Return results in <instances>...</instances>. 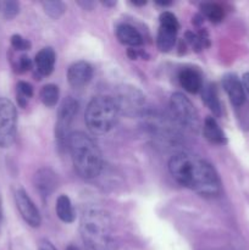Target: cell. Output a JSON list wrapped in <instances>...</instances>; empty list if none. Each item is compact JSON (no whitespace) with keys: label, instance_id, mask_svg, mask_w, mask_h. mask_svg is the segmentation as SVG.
<instances>
[{"label":"cell","instance_id":"obj_13","mask_svg":"<svg viewBox=\"0 0 249 250\" xmlns=\"http://www.w3.org/2000/svg\"><path fill=\"white\" fill-rule=\"evenodd\" d=\"M56 55L55 51L50 46L43 48L34 59V63H36V68L41 76H49L54 71L55 67Z\"/></svg>","mask_w":249,"mask_h":250},{"label":"cell","instance_id":"obj_34","mask_svg":"<svg viewBox=\"0 0 249 250\" xmlns=\"http://www.w3.org/2000/svg\"><path fill=\"white\" fill-rule=\"evenodd\" d=\"M66 250H80V249H78V247L73 246V244H70V246H68L67 248H66Z\"/></svg>","mask_w":249,"mask_h":250},{"label":"cell","instance_id":"obj_6","mask_svg":"<svg viewBox=\"0 0 249 250\" xmlns=\"http://www.w3.org/2000/svg\"><path fill=\"white\" fill-rule=\"evenodd\" d=\"M17 129V111L14 103L0 98V148H9L15 141Z\"/></svg>","mask_w":249,"mask_h":250},{"label":"cell","instance_id":"obj_21","mask_svg":"<svg viewBox=\"0 0 249 250\" xmlns=\"http://www.w3.org/2000/svg\"><path fill=\"white\" fill-rule=\"evenodd\" d=\"M59 97H60V92H59V87L55 84H46L39 92V98L41 102L45 105L46 107H54L59 102Z\"/></svg>","mask_w":249,"mask_h":250},{"label":"cell","instance_id":"obj_29","mask_svg":"<svg viewBox=\"0 0 249 250\" xmlns=\"http://www.w3.org/2000/svg\"><path fill=\"white\" fill-rule=\"evenodd\" d=\"M198 36H199L200 41H202L203 43V46L204 48H208V46H210V39H209V34H208V32L205 31L204 28H202L199 31V33H198Z\"/></svg>","mask_w":249,"mask_h":250},{"label":"cell","instance_id":"obj_37","mask_svg":"<svg viewBox=\"0 0 249 250\" xmlns=\"http://www.w3.org/2000/svg\"><path fill=\"white\" fill-rule=\"evenodd\" d=\"M0 9H1V2H0Z\"/></svg>","mask_w":249,"mask_h":250},{"label":"cell","instance_id":"obj_17","mask_svg":"<svg viewBox=\"0 0 249 250\" xmlns=\"http://www.w3.org/2000/svg\"><path fill=\"white\" fill-rule=\"evenodd\" d=\"M202 89V99L204 104L207 105V107H209V110L212 112L214 116L219 117L221 115V104H220L219 95H217V89L215 84L209 83L205 87H203Z\"/></svg>","mask_w":249,"mask_h":250},{"label":"cell","instance_id":"obj_24","mask_svg":"<svg viewBox=\"0 0 249 250\" xmlns=\"http://www.w3.org/2000/svg\"><path fill=\"white\" fill-rule=\"evenodd\" d=\"M1 11L4 17L7 20H12L17 16L20 11V5L17 1H4L1 2Z\"/></svg>","mask_w":249,"mask_h":250},{"label":"cell","instance_id":"obj_14","mask_svg":"<svg viewBox=\"0 0 249 250\" xmlns=\"http://www.w3.org/2000/svg\"><path fill=\"white\" fill-rule=\"evenodd\" d=\"M178 81L183 89L192 94H195L203 88L202 75L194 68H185L181 71L178 75Z\"/></svg>","mask_w":249,"mask_h":250},{"label":"cell","instance_id":"obj_15","mask_svg":"<svg viewBox=\"0 0 249 250\" xmlns=\"http://www.w3.org/2000/svg\"><path fill=\"white\" fill-rule=\"evenodd\" d=\"M203 134L205 139L214 144H225L227 142L226 134L219 126L216 120L211 116H208L203 124Z\"/></svg>","mask_w":249,"mask_h":250},{"label":"cell","instance_id":"obj_12","mask_svg":"<svg viewBox=\"0 0 249 250\" xmlns=\"http://www.w3.org/2000/svg\"><path fill=\"white\" fill-rule=\"evenodd\" d=\"M116 100L120 110H124L127 114H133L143 105V95L136 88H122L119 98Z\"/></svg>","mask_w":249,"mask_h":250},{"label":"cell","instance_id":"obj_30","mask_svg":"<svg viewBox=\"0 0 249 250\" xmlns=\"http://www.w3.org/2000/svg\"><path fill=\"white\" fill-rule=\"evenodd\" d=\"M39 250H56V248L50 243V242L43 239V241L39 242Z\"/></svg>","mask_w":249,"mask_h":250},{"label":"cell","instance_id":"obj_16","mask_svg":"<svg viewBox=\"0 0 249 250\" xmlns=\"http://www.w3.org/2000/svg\"><path fill=\"white\" fill-rule=\"evenodd\" d=\"M116 37L122 44L128 46H139L143 44V37L133 26L127 23L119 24L116 28Z\"/></svg>","mask_w":249,"mask_h":250},{"label":"cell","instance_id":"obj_11","mask_svg":"<svg viewBox=\"0 0 249 250\" xmlns=\"http://www.w3.org/2000/svg\"><path fill=\"white\" fill-rule=\"evenodd\" d=\"M222 87L228 95L229 102L236 107L242 106L246 102V93L239 78L233 73H227L222 78Z\"/></svg>","mask_w":249,"mask_h":250},{"label":"cell","instance_id":"obj_18","mask_svg":"<svg viewBox=\"0 0 249 250\" xmlns=\"http://www.w3.org/2000/svg\"><path fill=\"white\" fill-rule=\"evenodd\" d=\"M56 215L59 219L65 224H72L75 221V210H73L72 203L67 195L62 194L56 200Z\"/></svg>","mask_w":249,"mask_h":250},{"label":"cell","instance_id":"obj_26","mask_svg":"<svg viewBox=\"0 0 249 250\" xmlns=\"http://www.w3.org/2000/svg\"><path fill=\"white\" fill-rule=\"evenodd\" d=\"M185 39L186 42L192 46L193 50H194L195 53H199V51H202V49L204 48V46H203L202 41H200L199 36H198L197 33H193V32L187 31L185 34Z\"/></svg>","mask_w":249,"mask_h":250},{"label":"cell","instance_id":"obj_9","mask_svg":"<svg viewBox=\"0 0 249 250\" xmlns=\"http://www.w3.org/2000/svg\"><path fill=\"white\" fill-rule=\"evenodd\" d=\"M93 77V67L87 61L73 62L67 70V81L70 85L76 89L83 88L90 82Z\"/></svg>","mask_w":249,"mask_h":250},{"label":"cell","instance_id":"obj_2","mask_svg":"<svg viewBox=\"0 0 249 250\" xmlns=\"http://www.w3.org/2000/svg\"><path fill=\"white\" fill-rule=\"evenodd\" d=\"M80 231L87 250H116L111 217L104 210H87L81 220Z\"/></svg>","mask_w":249,"mask_h":250},{"label":"cell","instance_id":"obj_27","mask_svg":"<svg viewBox=\"0 0 249 250\" xmlns=\"http://www.w3.org/2000/svg\"><path fill=\"white\" fill-rule=\"evenodd\" d=\"M11 45L12 48L20 51L29 50V49H31V43H29L28 39L23 38V37L20 36V34H14V36L11 37Z\"/></svg>","mask_w":249,"mask_h":250},{"label":"cell","instance_id":"obj_8","mask_svg":"<svg viewBox=\"0 0 249 250\" xmlns=\"http://www.w3.org/2000/svg\"><path fill=\"white\" fill-rule=\"evenodd\" d=\"M15 203H16L17 210H19L20 215L24 220V222L31 227H34V229L39 227L42 222L41 214H39L38 208L36 207L33 200L29 198L26 190L20 188L15 192Z\"/></svg>","mask_w":249,"mask_h":250},{"label":"cell","instance_id":"obj_1","mask_svg":"<svg viewBox=\"0 0 249 250\" xmlns=\"http://www.w3.org/2000/svg\"><path fill=\"white\" fill-rule=\"evenodd\" d=\"M168 171L181 186L203 197H216L221 190V181L214 166L192 153H178L168 161Z\"/></svg>","mask_w":249,"mask_h":250},{"label":"cell","instance_id":"obj_32","mask_svg":"<svg viewBox=\"0 0 249 250\" xmlns=\"http://www.w3.org/2000/svg\"><path fill=\"white\" fill-rule=\"evenodd\" d=\"M242 84H243V88L248 92L249 94V72L244 73L243 75V78H242Z\"/></svg>","mask_w":249,"mask_h":250},{"label":"cell","instance_id":"obj_5","mask_svg":"<svg viewBox=\"0 0 249 250\" xmlns=\"http://www.w3.org/2000/svg\"><path fill=\"white\" fill-rule=\"evenodd\" d=\"M170 107L176 121L190 132L198 133L202 128L199 114L194 105L182 93H173L170 99Z\"/></svg>","mask_w":249,"mask_h":250},{"label":"cell","instance_id":"obj_20","mask_svg":"<svg viewBox=\"0 0 249 250\" xmlns=\"http://www.w3.org/2000/svg\"><path fill=\"white\" fill-rule=\"evenodd\" d=\"M200 11L212 23H219L225 16L224 7L216 2H204L200 5Z\"/></svg>","mask_w":249,"mask_h":250},{"label":"cell","instance_id":"obj_4","mask_svg":"<svg viewBox=\"0 0 249 250\" xmlns=\"http://www.w3.org/2000/svg\"><path fill=\"white\" fill-rule=\"evenodd\" d=\"M119 105L109 95H97L85 109V125L93 134L103 136L115 126L119 116Z\"/></svg>","mask_w":249,"mask_h":250},{"label":"cell","instance_id":"obj_23","mask_svg":"<svg viewBox=\"0 0 249 250\" xmlns=\"http://www.w3.org/2000/svg\"><path fill=\"white\" fill-rule=\"evenodd\" d=\"M42 5H43L45 14H48L53 19H59L66 11L65 4L62 1H58V0L56 1H44Z\"/></svg>","mask_w":249,"mask_h":250},{"label":"cell","instance_id":"obj_35","mask_svg":"<svg viewBox=\"0 0 249 250\" xmlns=\"http://www.w3.org/2000/svg\"><path fill=\"white\" fill-rule=\"evenodd\" d=\"M158 4H159V5H163V6H165V5H170L171 2H166V1H159Z\"/></svg>","mask_w":249,"mask_h":250},{"label":"cell","instance_id":"obj_25","mask_svg":"<svg viewBox=\"0 0 249 250\" xmlns=\"http://www.w3.org/2000/svg\"><path fill=\"white\" fill-rule=\"evenodd\" d=\"M160 26L167 27V28L175 29V31L180 29V23H178L176 16L168 11H164L160 15Z\"/></svg>","mask_w":249,"mask_h":250},{"label":"cell","instance_id":"obj_22","mask_svg":"<svg viewBox=\"0 0 249 250\" xmlns=\"http://www.w3.org/2000/svg\"><path fill=\"white\" fill-rule=\"evenodd\" d=\"M16 90L19 104L21 106H26L29 98L33 97V87L29 83L24 82V81H20L16 85Z\"/></svg>","mask_w":249,"mask_h":250},{"label":"cell","instance_id":"obj_33","mask_svg":"<svg viewBox=\"0 0 249 250\" xmlns=\"http://www.w3.org/2000/svg\"><path fill=\"white\" fill-rule=\"evenodd\" d=\"M78 4H80L81 6L84 7V9H92V6H93V2H88V1H85V2H78Z\"/></svg>","mask_w":249,"mask_h":250},{"label":"cell","instance_id":"obj_28","mask_svg":"<svg viewBox=\"0 0 249 250\" xmlns=\"http://www.w3.org/2000/svg\"><path fill=\"white\" fill-rule=\"evenodd\" d=\"M32 66H33V63H32L31 59H29L27 55H22V56H20L19 61H17L16 70L21 73L27 72V71L31 70Z\"/></svg>","mask_w":249,"mask_h":250},{"label":"cell","instance_id":"obj_31","mask_svg":"<svg viewBox=\"0 0 249 250\" xmlns=\"http://www.w3.org/2000/svg\"><path fill=\"white\" fill-rule=\"evenodd\" d=\"M127 55H128L132 60H134V59L138 58L139 55H143V53L138 51L137 49H128V51H127Z\"/></svg>","mask_w":249,"mask_h":250},{"label":"cell","instance_id":"obj_3","mask_svg":"<svg viewBox=\"0 0 249 250\" xmlns=\"http://www.w3.org/2000/svg\"><path fill=\"white\" fill-rule=\"evenodd\" d=\"M67 146L78 175L85 180L98 177L102 172L103 158L93 139L82 132H75L71 133Z\"/></svg>","mask_w":249,"mask_h":250},{"label":"cell","instance_id":"obj_7","mask_svg":"<svg viewBox=\"0 0 249 250\" xmlns=\"http://www.w3.org/2000/svg\"><path fill=\"white\" fill-rule=\"evenodd\" d=\"M77 111L78 103L71 97L63 99L59 106L58 120L55 125V137L60 146H63L65 143L68 144V139L71 136L70 129Z\"/></svg>","mask_w":249,"mask_h":250},{"label":"cell","instance_id":"obj_10","mask_svg":"<svg viewBox=\"0 0 249 250\" xmlns=\"http://www.w3.org/2000/svg\"><path fill=\"white\" fill-rule=\"evenodd\" d=\"M33 183L41 197L48 198L58 188V176L50 168L43 167L36 172Z\"/></svg>","mask_w":249,"mask_h":250},{"label":"cell","instance_id":"obj_19","mask_svg":"<svg viewBox=\"0 0 249 250\" xmlns=\"http://www.w3.org/2000/svg\"><path fill=\"white\" fill-rule=\"evenodd\" d=\"M177 32L175 29L167 28V27L160 26L158 32V38H156V44L160 51L167 53L175 46L176 39H177Z\"/></svg>","mask_w":249,"mask_h":250},{"label":"cell","instance_id":"obj_36","mask_svg":"<svg viewBox=\"0 0 249 250\" xmlns=\"http://www.w3.org/2000/svg\"><path fill=\"white\" fill-rule=\"evenodd\" d=\"M1 217H2V212H1V203H0V224H1Z\"/></svg>","mask_w":249,"mask_h":250}]
</instances>
